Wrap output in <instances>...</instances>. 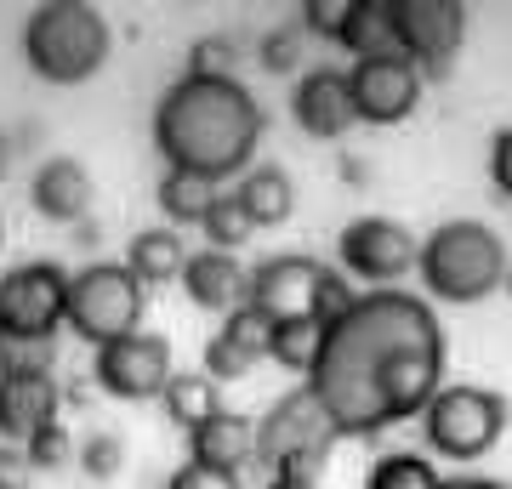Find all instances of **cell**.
<instances>
[{"label": "cell", "mask_w": 512, "mask_h": 489, "mask_svg": "<svg viewBox=\"0 0 512 489\" xmlns=\"http://www.w3.org/2000/svg\"><path fill=\"white\" fill-rule=\"evenodd\" d=\"M308 387L336 438H382L416 421L444 387V330L433 308L410 290H365L325 330Z\"/></svg>", "instance_id": "1"}, {"label": "cell", "mask_w": 512, "mask_h": 489, "mask_svg": "<svg viewBox=\"0 0 512 489\" xmlns=\"http://www.w3.org/2000/svg\"><path fill=\"white\" fill-rule=\"evenodd\" d=\"M256 143H262V109L239 80L183 74L154 103V148L165 171H194L211 182L245 177Z\"/></svg>", "instance_id": "2"}, {"label": "cell", "mask_w": 512, "mask_h": 489, "mask_svg": "<svg viewBox=\"0 0 512 489\" xmlns=\"http://www.w3.org/2000/svg\"><path fill=\"white\" fill-rule=\"evenodd\" d=\"M507 268L512 256L501 245L495 228L473 217H456V222H439L433 234L421 239V285L427 296H439V302H456V308H473L484 296L507 285Z\"/></svg>", "instance_id": "3"}, {"label": "cell", "mask_w": 512, "mask_h": 489, "mask_svg": "<svg viewBox=\"0 0 512 489\" xmlns=\"http://www.w3.org/2000/svg\"><path fill=\"white\" fill-rule=\"evenodd\" d=\"M23 57L46 86H80L109 63V23L86 0H40L23 23Z\"/></svg>", "instance_id": "4"}, {"label": "cell", "mask_w": 512, "mask_h": 489, "mask_svg": "<svg viewBox=\"0 0 512 489\" xmlns=\"http://www.w3.org/2000/svg\"><path fill=\"white\" fill-rule=\"evenodd\" d=\"M512 421V404L495 393V387H478V381H444L439 399L421 410V438L427 450L444 455V461H478L501 444Z\"/></svg>", "instance_id": "5"}, {"label": "cell", "mask_w": 512, "mask_h": 489, "mask_svg": "<svg viewBox=\"0 0 512 489\" xmlns=\"http://www.w3.org/2000/svg\"><path fill=\"white\" fill-rule=\"evenodd\" d=\"M330 450H336V427H330L325 404L313 399V387H296V393L274 399L268 416L256 421V461L268 472L319 484Z\"/></svg>", "instance_id": "6"}, {"label": "cell", "mask_w": 512, "mask_h": 489, "mask_svg": "<svg viewBox=\"0 0 512 489\" xmlns=\"http://www.w3.org/2000/svg\"><path fill=\"white\" fill-rule=\"evenodd\" d=\"M143 308L148 290L137 285L126 262H86L80 273H69V330L92 347H109L143 330Z\"/></svg>", "instance_id": "7"}, {"label": "cell", "mask_w": 512, "mask_h": 489, "mask_svg": "<svg viewBox=\"0 0 512 489\" xmlns=\"http://www.w3.org/2000/svg\"><path fill=\"white\" fill-rule=\"evenodd\" d=\"M57 325H69V273L57 262H18L0 273V336L52 347Z\"/></svg>", "instance_id": "8"}, {"label": "cell", "mask_w": 512, "mask_h": 489, "mask_svg": "<svg viewBox=\"0 0 512 489\" xmlns=\"http://www.w3.org/2000/svg\"><path fill=\"white\" fill-rule=\"evenodd\" d=\"M336 256L353 285L393 290L410 268H421V239L393 217H353L336 239Z\"/></svg>", "instance_id": "9"}, {"label": "cell", "mask_w": 512, "mask_h": 489, "mask_svg": "<svg viewBox=\"0 0 512 489\" xmlns=\"http://www.w3.org/2000/svg\"><path fill=\"white\" fill-rule=\"evenodd\" d=\"M92 376L97 387L120 404H148V399H165V387L177 376V364H171V342L154 336V330H131L120 342L97 347L92 359Z\"/></svg>", "instance_id": "10"}, {"label": "cell", "mask_w": 512, "mask_h": 489, "mask_svg": "<svg viewBox=\"0 0 512 489\" xmlns=\"http://www.w3.org/2000/svg\"><path fill=\"white\" fill-rule=\"evenodd\" d=\"M399 18V52L421 69V80H444L467 35V6L461 0H393Z\"/></svg>", "instance_id": "11"}, {"label": "cell", "mask_w": 512, "mask_h": 489, "mask_svg": "<svg viewBox=\"0 0 512 489\" xmlns=\"http://www.w3.org/2000/svg\"><path fill=\"white\" fill-rule=\"evenodd\" d=\"M348 86H353V109L365 126H399L410 120L421 103V69L410 57H365L348 69Z\"/></svg>", "instance_id": "12"}, {"label": "cell", "mask_w": 512, "mask_h": 489, "mask_svg": "<svg viewBox=\"0 0 512 489\" xmlns=\"http://www.w3.org/2000/svg\"><path fill=\"white\" fill-rule=\"evenodd\" d=\"M296 126L308 131L313 143H336V137H348L359 126V109H353V86H348V69H308L296 80Z\"/></svg>", "instance_id": "13"}, {"label": "cell", "mask_w": 512, "mask_h": 489, "mask_svg": "<svg viewBox=\"0 0 512 489\" xmlns=\"http://www.w3.org/2000/svg\"><path fill=\"white\" fill-rule=\"evenodd\" d=\"M57 404L63 393L52 370H0V444H29L57 421Z\"/></svg>", "instance_id": "14"}, {"label": "cell", "mask_w": 512, "mask_h": 489, "mask_svg": "<svg viewBox=\"0 0 512 489\" xmlns=\"http://www.w3.org/2000/svg\"><path fill=\"white\" fill-rule=\"evenodd\" d=\"M319 273L325 262L313 256H262L251 268V308H262L268 319H296V313H313V290H319Z\"/></svg>", "instance_id": "15"}, {"label": "cell", "mask_w": 512, "mask_h": 489, "mask_svg": "<svg viewBox=\"0 0 512 489\" xmlns=\"http://www.w3.org/2000/svg\"><path fill=\"white\" fill-rule=\"evenodd\" d=\"M183 290L194 308L228 319L234 308L251 302V268H239V256H228V251H194L183 268Z\"/></svg>", "instance_id": "16"}, {"label": "cell", "mask_w": 512, "mask_h": 489, "mask_svg": "<svg viewBox=\"0 0 512 489\" xmlns=\"http://www.w3.org/2000/svg\"><path fill=\"white\" fill-rule=\"evenodd\" d=\"M29 205L46 222H86V211H92V171L80 160H69V154L40 160L35 182H29Z\"/></svg>", "instance_id": "17"}, {"label": "cell", "mask_w": 512, "mask_h": 489, "mask_svg": "<svg viewBox=\"0 0 512 489\" xmlns=\"http://www.w3.org/2000/svg\"><path fill=\"white\" fill-rule=\"evenodd\" d=\"M188 461L211 472H239L256 461V421L239 410H217V416L188 433Z\"/></svg>", "instance_id": "18"}, {"label": "cell", "mask_w": 512, "mask_h": 489, "mask_svg": "<svg viewBox=\"0 0 512 489\" xmlns=\"http://www.w3.org/2000/svg\"><path fill=\"white\" fill-rule=\"evenodd\" d=\"M239 205H245V217L256 222V228H285L296 211V182L291 171H279V165H251L245 177L234 182Z\"/></svg>", "instance_id": "19"}, {"label": "cell", "mask_w": 512, "mask_h": 489, "mask_svg": "<svg viewBox=\"0 0 512 489\" xmlns=\"http://www.w3.org/2000/svg\"><path fill=\"white\" fill-rule=\"evenodd\" d=\"M336 46H348L353 63H365V57H404L393 0H353V12H348V23H342V40H336Z\"/></svg>", "instance_id": "20"}, {"label": "cell", "mask_w": 512, "mask_h": 489, "mask_svg": "<svg viewBox=\"0 0 512 489\" xmlns=\"http://www.w3.org/2000/svg\"><path fill=\"white\" fill-rule=\"evenodd\" d=\"M188 256L194 251H183L177 228H143L126 245V268L137 273V285H171V279H183Z\"/></svg>", "instance_id": "21"}, {"label": "cell", "mask_w": 512, "mask_h": 489, "mask_svg": "<svg viewBox=\"0 0 512 489\" xmlns=\"http://www.w3.org/2000/svg\"><path fill=\"white\" fill-rule=\"evenodd\" d=\"M217 194H222V182L194 177V171H165L160 188H154V200H160L165 222H171L177 234H183V228H200L205 211L217 205Z\"/></svg>", "instance_id": "22"}, {"label": "cell", "mask_w": 512, "mask_h": 489, "mask_svg": "<svg viewBox=\"0 0 512 489\" xmlns=\"http://www.w3.org/2000/svg\"><path fill=\"white\" fill-rule=\"evenodd\" d=\"M160 404H165V421L183 427V433H194V427H205L217 410H228V404H222V387L205 376V370H177Z\"/></svg>", "instance_id": "23"}, {"label": "cell", "mask_w": 512, "mask_h": 489, "mask_svg": "<svg viewBox=\"0 0 512 489\" xmlns=\"http://www.w3.org/2000/svg\"><path fill=\"white\" fill-rule=\"evenodd\" d=\"M319 347H325V325L313 313H296V319H274V342H268V359L291 376H313L319 364Z\"/></svg>", "instance_id": "24"}, {"label": "cell", "mask_w": 512, "mask_h": 489, "mask_svg": "<svg viewBox=\"0 0 512 489\" xmlns=\"http://www.w3.org/2000/svg\"><path fill=\"white\" fill-rule=\"evenodd\" d=\"M365 489H439V467L421 450H387L365 472Z\"/></svg>", "instance_id": "25"}, {"label": "cell", "mask_w": 512, "mask_h": 489, "mask_svg": "<svg viewBox=\"0 0 512 489\" xmlns=\"http://www.w3.org/2000/svg\"><path fill=\"white\" fill-rule=\"evenodd\" d=\"M308 63V29L302 23H274L256 40V69L262 74H296Z\"/></svg>", "instance_id": "26"}, {"label": "cell", "mask_w": 512, "mask_h": 489, "mask_svg": "<svg viewBox=\"0 0 512 489\" xmlns=\"http://www.w3.org/2000/svg\"><path fill=\"white\" fill-rule=\"evenodd\" d=\"M200 228H205V239H211V251H228V256H234L239 245H245V239L256 234V222L245 217V205H239V194H234V188H222V194H217V205L205 211V222H200Z\"/></svg>", "instance_id": "27"}, {"label": "cell", "mask_w": 512, "mask_h": 489, "mask_svg": "<svg viewBox=\"0 0 512 489\" xmlns=\"http://www.w3.org/2000/svg\"><path fill=\"white\" fill-rule=\"evenodd\" d=\"M74 461H80V472H86L92 484H109V478H120V472H126V438L109 433V427H92V433L80 438Z\"/></svg>", "instance_id": "28"}, {"label": "cell", "mask_w": 512, "mask_h": 489, "mask_svg": "<svg viewBox=\"0 0 512 489\" xmlns=\"http://www.w3.org/2000/svg\"><path fill=\"white\" fill-rule=\"evenodd\" d=\"M222 336H228L234 347H245V353L262 364V359H268V342H274V319H268L262 308H251V302H245V308H234L228 319H222Z\"/></svg>", "instance_id": "29"}, {"label": "cell", "mask_w": 512, "mask_h": 489, "mask_svg": "<svg viewBox=\"0 0 512 489\" xmlns=\"http://www.w3.org/2000/svg\"><path fill=\"white\" fill-rule=\"evenodd\" d=\"M234 63H239L234 35H200L188 46V74H200V80H234Z\"/></svg>", "instance_id": "30"}, {"label": "cell", "mask_w": 512, "mask_h": 489, "mask_svg": "<svg viewBox=\"0 0 512 489\" xmlns=\"http://www.w3.org/2000/svg\"><path fill=\"white\" fill-rule=\"evenodd\" d=\"M23 450H29V461H35V472H57L74 450H80V444L69 438V427H57V421H52V427H40Z\"/></svg>", "instance_id": "31"}, {"label": "cell", "mask_w": 512, "mask_h": 489, "mask_svg": "<svg viewBox=\"0 0 512 489\" xmlns=\"http://www.w3.org/2000/svg\"><path fill=\"white\" fill-rule=\"evenodd\" d=\"M348 12H353V0H308V6H302V29H308V35H325V40H342Z\"/></svg>", "instance_id": "32"}, {"label": "cell", "mask_w": 512, "mask_h": 489, "mask_svg": "<svg viewBox=\"0 0 512 489\" xmlns=\"http://www.w3.org/2000/svg\"><path fill=\"white\" fill-rule=\"evenodd\" d=\"M165 489H245V484H239V472H211V467L183 461V467L165 478Z\"/></svg>", "instance_id": "33"}, {"label": "cell", "mask_w": 512, "mask_h": 489, "mask_svg": "<svg viewBox=\"0 0 512 489\" xmlns=\"http://www.w3.org/2000/svg\"><path fill=\"white\" fill-rule=\"evenodd\" d=\"M0 370H52V347H35V342H12V336H0Z\"/></svg>", "instance_id": "34"}, {"label": "cell", "mask_w": 512, "mask_h": 489, "mask_svg": "<svg viewBox=\"0 0 512 489\" xmlns=\"http://www.w3.org/2000/svg\"><path fill=\"white\" fill-rule=\"evenodd\" d=\"M0 489H35V461L23 444H0Z\"/></svg>", "instance_id": "35"}, {"label": "cell", "mask_w": 512, "mask_h": 489, "mask_svg": "<svg viewBox=\"0 0 512 489\" xmlns=\"http://www.w3.org/2000/svg\"><path fill=\"white\" fill-rule=\"evenodd\" d=\"M490 182L501 200H512V126L495 131V143H490Z\"/></svg>", "instance_id": "36"}, {"label": "cell", "mask_w": 512, "mask_h": 489, "mask_svg": "<svg viewBox=\"0 0 512 489\" xmlns=\"http://www.w3.org/2000/svg\"><path fill=\"white\" fill-rule=\"evenodd\" d=\"M439 489H507V484H495V478H478V472H450V478H439Z\"/></svg>", "instance_id": "37"}, {"label": "cell", "mask_w": 512, "mask_h": 489, "mask_svg": "<svg viewBox=\"0 0 512 489\" xmlns=\"http://www.w3.org/2000/svg\"><path fill=\"white\" fill-rule=\"evenodd\" d=\"M268 489H319V484H308V478H285V472H274V478H268Z\"/></svg>", "instance_id": "38"}, {"label": "cell", "mask_w": 512, "mask_h": 489, "mask_svg": "<svg viewBox=\"0 0 512 489\" xmlns=\"http://www.w3.org/2000/svg\"><path fill=\"white\" fill-rule=\"evenodd\" d=\"M74 234H80V245H97V234H103V228H97V222H74Z\"/></svg>", "instance_id": "39"}, {"label": "cell", "mask_w": 512, "mask_h": 489, "mask_svg": "<svg viewBox=\"0 0 512 489\" xmlns=\"http://www.w3.org/2000/svg\"><path fill=\"white\" fill-rule=\"evenodd\" d=\"M6 171H12V137L0 131V177H6Z\"/></svg>", "instance_id": "40"}, {"label": "cell", "mask_w": 512, "mask_h": 489, "mask_svg": "<svg viewBox=\"0 0 512 489\" xmlns=\"http://www.w3.org/2000/svg\"><path fill=\"white\" fill-rule=\"evenodd\" d=\"M501 290H507V296H512V268H507V285H501Z\"/></svg>", "instance_id": "41"}, {"label": "cell", "mask_w": 512, "mask_h": 489, "mask_svg": "<svg viewBox=\"0 0 512 489\" xmlns=\"http://www.w3.org/2000/svg\"><path fill=\"white\" fill-rule=\"evenodd\" d=\"M0 239H6V222H0Z\"/></svg>", "instance_id": "42"}, {"label": "cell", "mask_w": 512, "mask_h": 489, "mask_svg": "<svg viewBox=\"0 0 512 489\" xmlns=\"http://www.w3.org/2000/svg\"><path fill=\"white\" fill-rule=\"evenodd\" d=\"M507 489H512V484H507Z\"/></svg>", "instance_id": "43"}]
</instances>
